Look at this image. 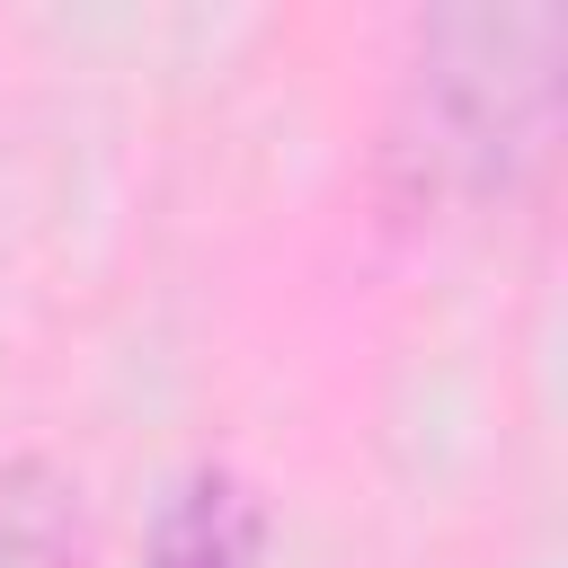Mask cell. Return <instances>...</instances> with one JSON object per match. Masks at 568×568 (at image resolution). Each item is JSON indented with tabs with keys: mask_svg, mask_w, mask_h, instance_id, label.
Segmentation results:
<instances>
[{
	"mask_svg": "<svg viewBox=\"0 0 568 568\" xmlns=\"http://www.w3.org/2000/svg\"><path fill=\"white\" fill-rule=\"evenodd\" d=\"M559 53H568V18L550 0L426 18L382 124V178L408 204L506 195L550 151Z\"/></svg>",
	"mask_w": 568,
	"mask_h": 568,
	"instance_id": "obj_1",
	"label": "cell"
},
{
	"mask_svg": "<svg viewBox=\"0 0 568 568\" xmlns=\"http://www.w3.org/2000/svg\"><path fill=\"white\" fill-rule=\"evenodd\" d=\"M257 550H266V506L231 462H195L151 524V568H257Z\"/></svg>",
	"mask_w": 568,
	"mask_h": 568,
	"instance_id": "obj_2",
	"label": "cell"
},
{
	"mask_svg": "<svg viewBox=\"0 0 568 568\" xmlns=\"http://www.w3.org/2000/svg\"><path fill=\"white\" fill-rule=\"evenodd\" d=\"M0 568H80V488L36 453L0 462Z\"/></svg>",
	"mask_w": 568,
	"mask_h": 568,
	"instance_id": "obj_3",
	"label": "cell"
}]
</instances>
